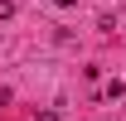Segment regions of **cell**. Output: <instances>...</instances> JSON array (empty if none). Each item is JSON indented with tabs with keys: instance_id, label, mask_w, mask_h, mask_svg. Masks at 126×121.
<instances>
[{
	"instance_id": "3",
	"label": "cell",
	"mask_w": 126,
	"mask_h": 121,
	"mask_svg": "<svg viewBox=\"0 0 126 121\" xmlns=\"http://www.w3.org/2000/svg\"><path fill=\"white\" fill-rule=\"evenodd\" d=\"M58 5H63V10H68V5H78V0H58Z\"/></svg>"
},
{
	"instance_id": "2",
	"label": "cell",
	"mask_w": 126,
	"mask_h": 121,
	"mask_svg": "<svg viewBox=\"0 0 126 121\" xmlns=\"http://www.w3.org/2000/svg\"><path fill=\"white\" fill-rule=\"evenodd\" d=\"M39 121H58V111H44V116H39Z\"/></svg>"
},
{
	"instance_id": "1",
	"label": "cell",
	"mask_w": 126,
	"mask_h": 121,
	"mask_svg": "<svg viewBox=\"0 0 126 121\" xmlns=\"http://www.w3.org/2000/svg\"><path fill=\"white\" fill-rule=\"evenodd\" d=\"M10 97H15V92H10V87H0V106H10Z\"/></svg>"
}]
</instances>
